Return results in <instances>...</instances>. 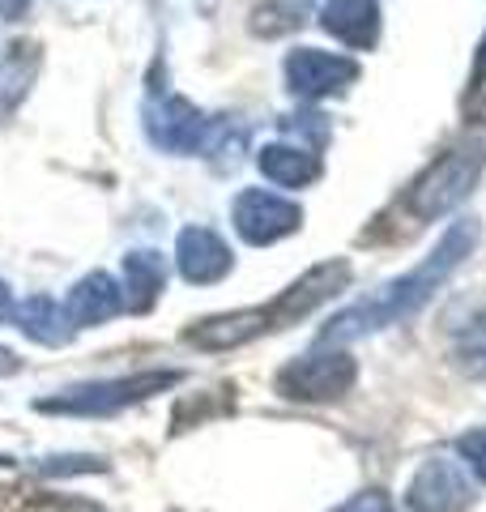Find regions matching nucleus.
<instances>
[{"label": "nucleus", "mask_w": 486, "mask_h": 512, "mask_svg": "<svg viewBox=\"0 0 486 512\" xmlns=\"http://www.w3.org/2000/svg\"><path fill=\"white\" fill-rule=\"evenodd\" d=\"M175 265L180 274L197 286H209V282H222L231 274L235 256L226 248V239L209 227H184L180 239H175Z\"/></svg>", "instance_id": "obj_10"}, {"label": "nucleus", "mask_w": 486, "mask_h": 512, "mask_svg": "<svg viewBox=\"0 0 486 512\" xmlns=\"http://www.w3.org/2000/svg\"><path fill=\"white\" fill-rule=\"evenodd\" d=\"M30 9V0H0V18L13 22V18H22V13Z\"/></svg>", "instance_id": "obj_22"}, {"label": "nucleus", "mask_w": 486, "mask_h": 512, "mask_svg": "<svg viewBox=\"0 0 486 512\" xmlns=\"http://www.w3.org/2000/svg\"><path fill=\"white\" fill-rule=\"evenodd\" d=\"M359 82V64L342 52H320V47H295L286 56V86L299 99H329Z\"/></svg>", "instance_id": "obj_9"}, {"label": "nucleus", "mask_w": 486, "mask_h": 512, "mask_svg": "<svg viewBox=\"0 0 486 512\" xmlns=\"http://www.w3.org/2000/svg\"><path fill=\"white\" fill-rule=\"evenodd\" d=\"M359 380V367L346 350H316L278 372V393L290 402H337Z\"/></svg>", "instance_id": "obj_6"}, {"label": "nucleus", "mask_w": 486, "mask_h": 512, "mask_svg": "<svg viewBox=\"0 0 486 512\" xmlns=\"http://www.w3.org/2000/svg\"><path fill=\"white\" fill-rule=\"evenodd\" d=\"M145 137L167 154H209L231 137V128L209 120L205 111H197L180 94H171L167 86H150V99H145Z\"/></svg>", "instance_id": "obj_4"}, {"label": "nucleus", "mask_w": 486, "mask_h": 512, "mask_svg": "<svg viewBox=\"0 0 486 512\" xmlns=\"http://www.w3.org/2000/svg\"><path fill=\"white\" fill-rule=\"evenodd\" d=\"M162 286H167V265H162V256L150 248H137L124 256V303L128 312H150Z\"/></svg>", "instance_id": "obj_14"}, {"label": "nucleus", "mask_w": 486, "mask_h": 512, "mask_svg": "<svg viewBox=\"0 0 486 512\" xmlns=\"http://www.w3.org/2000/svg\"><path fill=\"white\" fill-rule=\"evenodd\" d=\"M256 167L269 184L278 188H307L312 180H320V154L307 146H290V141H273L256 154Z\"/></svg>", "instance_id": "obj_13"}, {"label": "nucleus", "mask_w": 486, "mask_h": 512, "mask_svg": "<svg viewBox=\"0 0 486 512\" xmlns=\"http://www.w3.org/2000/svg\"><path fill=\"white\" fill-rule=\"evenodd\" d=\"M9 466H18V461H13V457H5V453H0V470H9Z\"/></svg>", "instance_id": "obj_26"}, {"label": "nucleus", "mask_w": 486, "mask_h": 512, "mask_svg": "<svg viewBox=\"0 0 486 512\" xmlns=\"http://www.w3.org/2000/svg\"><path fill=\"white\" fill-rule=\"evenodd\" d=\"M124 308V286L111 278V274H90L81 278L69 299H64V316H69L73 329H94L103 325V320H111Z\"/></svg>", "instance_id": "obj_12"}, {"label": "nucleus", "mask_w": 486, "mask_h": 512, "mask_svg": "<svg viewBox=\"0 0 486 512\" xmlns=\"http://www.w3.org/2000/svg\"><path fill=\"white\" fill-rule=\"evenodd\" d=\"M350 261H324V265H312L299 282H290L278 299L261 303V308H239V312H222V316H205L197 325L184 329V342L197 346V350H235V346H248L265 333H278V329H290L299 325L303 316H312L320 303L337 299L350 286Z\"/></svg>", "instance_id": "obj_2"}, {"label": "nucleus", "mask_w": 486, "mask_h": 512, "mask_svg": "<svg viewBox=\"0 0 486 512\" xmlns=\"http://www.w3.org/2000/svg\"><path fill=\"white\" fill-rule=\"evenodd\" d=\"M320 26L337 43L354 47V52H367L380 39V0H324Z\"/></svg>", "instance_id": "obj_11"}, {"label": "nucleus", "mask_w": 486, "mask_h": 512, "mask_svg": "<svg viewBox=\"0 0 486 512\" xmlns=\"http://www.w3.org/2000/svg\"><path fill=\"white\" fill-rule=\"evenodd\" d=\"M5 320H13V295H9V286L0 282V325H5Z\"/></svg>", "instance_id": "obj_24"}, {"label": "nucleus", "mask_w": 486, "mask_h": 512, "mask_svg": "<svg viewBox=\"0 0 486 512\" xmlns=\"http://www.w3.org/2000/svg\"><path fill=\"white\" fill-rule=\"evenodd\" d=\"M13 316H18V329L39 346H60V342H69V333H73L64 308H56L47 295H30L26 303L13 308Z\"/></svg>", "instance_id": "obj_15"}, {"label": "nucleus", "mask_w": 486, "mask_h": 512, "mask_svg": "<svg viewBox=\"0 0 486 512\" xmlns=\"http://www.w3.org/2000/svg\"><path fill=\"white\" fill-rule=\"evenodd\" d=\"M47 478H60V474H99L103 461L99 457H47L39 466Z\"/></svg>", "instance_id": "obj_19"}, {"label": "nucleus", "mask_w": 486, "mask_h": 512, "mask_svg": "<svg viewBox=\"0 0 486 512\" xmlns=\"http://www.w3.org/2000/svg\"><path fill=\"white\" fill-rule=\"evenodd\" d=\"M478 235L482 231H478L474 218L452 222V227L440 235V244L423 256V265H414L405 278L384 282L371 299L350 303L346 312H337L329 325H324L320 342H354V338H367V333H376V329L397 325V320H410L418 308H427L435 299V291L465 265V256L474 252Z\"/></svg>", "instance_id": "obj_1"}, {"label": "nucleus", "mask_w": 486, "mask_h": 512, "mask_svg": "<svg viewBox=\"0 0 486 512\" xmlns=\"http://www.w3.org/2000/svg\"><path fill=\"white\" fill-rule=\"evenodd\" d=\"M180 372H133V376H120V380H90V384H73L56 397H39L35 410L39 414H86V419H103V414H120L128 406L145 402L171 384H180Z\"/></svg>", "instance_id": "obj_5"}, {"label": "nucleus", "mask_w": 486, "mask_h": 512, "mask_svg": "<svg viewBox=\"0 0 486 512\" xmlns=\"http://www.w3.org/2000/svg\"><path fill=\"white\" fill-rule=\"evenodd\" d=\"M469 504H474V483H469V470L452 457H427L405 487L410 512H465Z\"/></svg>", "instance_id": "obj_8"}, {"label": "nucleus", "mask_w": 486, "mask_h": 512, "mask_svg": "<svg viewBox=\"0 0 486 512\" xmlns=\"http://www.w3.org/2000/svg\"><path fill=\"white\" fill-rule=\"evenodd\" d=\"M231 222H235L239 239L265 248V244H278V239L295 235L303 227V210L269 188H243L231 205Z\"/></svg>", "instance_id": "obj_7"}, {"label": "nucleus", "mask_w": 486, "mask_h": 512, "mask_svg": "<svg viewBox=\"0 0 486 512\" xmlns=\"http://www.w3.org/2000/svg\"><path fill=\"white\" fill-rule=\"evenodd\" d=\"M22 512H103V508L90 500H69V495H35V500L22 504Z\"/></svg>", "instance_id": "obj_18"}, {"label": "nucleus", "mask_w": 486, "mask_h": 512, "mask_svg": "<svg viewBox=\"0 0 486 512\" xmlns=\"http://www.w3.org/2000/svg\"><path fill=\"white\" fill-rule=\"evenodd\" d=\"M461 457L469 461V470H474L482 483H486V427H474V431H465L461 436Z\"/></svg>", "instance_id": "obj_20"}, {"label": "nucleus", "mask_w": 486, "mask_h": 512, "mask_svg": "<svg viewBox=\"0 0 486 512\" xmlns=\"http://www.w3.org/2000/svg\"><path fill=\"white\" fill-rule=\"evenodd\" d=\"M486 171V146L482 141H465V146H452L448 154H440L435 163L418 175V180L405 188V214H410V227H423V222L444 218L448 210L474 192V184Z\"/></svg>", "instance_id": "obj_3"}, {"label": "nucleus", "mask_w": 486, "mask_h": 512, "mask_svg": "<svg viewBox=\"0 0 486 512\" xmlns=\"http://www.w3.org/2000/svg\"><path fill=\"white\" fill-rule=\"evenodd\" d=\"M337 512H397L393 500H388L384 491H363V495H354L350 504H342Z\"/></svg>", "instance_id": "obj_21"}, {"label": "nucleus", "mask_w": 486, "mask_h": 512, "mask_svg": "<svg viewBox=\"0 0 486 512\" xmlns=\"http://www.w3.org/2000/svg\"><path fill=\"white\" fill-rule=\"evenodd\" d=\"M307 22V0H269V5L256 9V18H252V30L256 35H286V30H295Z\"/></svg>", "instance_id": "obj_17"}, {"label": "nucleus", "mask_w": 486, "mask_h": 512, "mask_svg": "<svg viewBox=\"0 0 486 512\" xmlns=\"http://www.w3.org/2000/svg\"><path fill=\"white\" fill-rule=\"evenodd\" d=\"M35 73H39V43L5 47V56H0V120L22 103V94L35 82Z\"/></svg>", "instance_id": "obj_16"}, {"label": "nucleus", "mask_w": 486, "mask_h": 512, "mask_svg": "<svg viewBox=\"0 0 486 512\" xmlns=\"http://www.w3.org/2000/svg\"><path fill=\"white\" fill-rule=\"evenodd\" d=\"M18 355H13V350H5V346H0V376H13V372H18Z\"/></svg>", "instance_id": "obj_23"}, {"label": "nucleus", "mask_w": 486, "mask_h": 512, "mask_svg": "<svg viewBox=\"0 0 486 512\" xmlns=\"http://www.w3.org/2000/svg\"><path fill=\"white\" fill-rule=\"evenodd\" d=\"M474 82H478V86H486V39H482L478 60H474Z\"/></svg>", "instance_id": "obj_25"}]
</instances>
